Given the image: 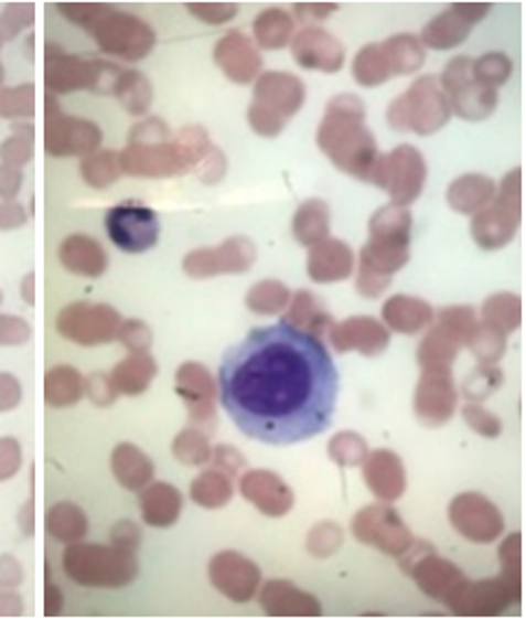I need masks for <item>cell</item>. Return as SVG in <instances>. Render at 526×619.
Returning a JSON list of instances; mask_svg holds the SVG:
<instances>
[{
	"mask_svg": "<svg viewBox=\"0 0 526 619\" xmlns=\"http://www.w3.org/2000/svg\"><path fill=\"white\" fill-rule=\"evenodd\" d=\"M362 477L371 494L382 503L399 501L408 485L404 459L388 448H379L366 455L362 463Z\"/></svg>",
	"mask_w": 526,
	"mask_h": 619,
	"instance_id": "17",
	"label": "cell"
},
{
	"mask_svg": "<svg viewBox=\"0 0 526 619\" xmlns=\"http://www.w3.org/2000/svg\"><path fill=\"white\" fill-rule=\"evenodd\" d=\"M110 242L124 253H146L159 244V213L141 203H121L108 209L104 217Z\"/></svg>",
	"mask_w": 526,
	"mask_h": 619,
	"instance_id": "11",
	"label": "cell"
},
{
	"mask_svg": "<svg viewBox=\"0 0 526 619\" xmlns=\"http://www.w3.org/2000/svg\"><path fill=\"white\" fill-rule=\"evenodd\" d=\"M64 264L77 273L99 275L106 266V257L101 255L99 246L86 237H73L64 248Z\"/></svg>",
	"mask_w": 526,
	"mask_h": 619,
	"instance_id": "42",
	"label": "cell"
},
{
	"mask_svg": "<svg viewBox=\"0 0 526 619\" xmlns=\"http://www.w3.org/2000/svg\"><path fill=\"white\" fill-rule=\"evenodd\" d=\"M180 510V497L165 483H159L143 499V512L150 525H172Z\"/></svg>",
	"mask_w": 526,
	"mask_h": 619,
	"instance_id": "41",
	"label": "cell"
},
{
	"mask_svg": "<svg viewBox=\"0 0 526 619\" xmlns=\"http://www.w3.org/2000/svg\"><path fill=\"white\" fill-rule=\"evenodd\" d=\"M452 117L448 97L443 95L439 79L423 75L410 84V88L390 102L386 110V124L395 132H412L417 137H430L448 126Z\"/></svg>",
	"mask_w": 526,
	"mask_h": 619,
	"instance_id": "3",
	"label": "cell"
},
{
	"mask_svg": "<svg viewBox=\"0 0 526 619\" xmlns=\"http://www.w3.org/2000/svg\"><path fill=\"white\" fill-rule=\"evenodd\" d=\"M108 310L110 308H97V310H88L82 306L73 308L64 319V332L73 334L77 341L84 343L104 341L110 337V323L115 321V317Z\"/></svg>",
	"mask_w": 526,
	"mask_h": 619,
	"instance_id": "32",
	"label": "cell"
},
{
	"mask_svg": "<svg viewBox=\"0 0 526 619\" xmlns=\"http://www.w3.org/2000/svg\"><path fill=\"white\" fill-rule=\"evenodd\" d=\"M426 179L428 166L423 154L415 146L404 143L393 152L379 154L375 159L368 183L384 190L390 199V205L408 209V205H412L421 196Z\"/></svg>",
	"mask_w": 526,
	"mask_h": 619,
	"instance_id": "6",
	"label": "cell"
},
{
	"mask_svg": "<svg viewBox=\"0 0 526 619\" xmlns=\"http://www.w3.org/2000/svg\"><path fill=\"white\" fill-rule=\"evenodd\" d=\"M330 343L334 352H357L366 359L382 356L390 345L388 328L373 317H350L330 328Z\"/></svg>",
	"mask_w": 526,
	"mask_h": 619,
	"instance_id": "16",
	"label": "cell"
},
{
	"mask_svg": "<svg viewBox=\"0 0 526 619\" xmlns=\"http://www.w3.org/2000/svg\"><path fill=\"white\" fill-rule=\"evenodd\" d=\"M448 516L452 527L476 545L496 543L505 532L503 512L481 492H463L450 501Z\"/></svg>",
	"mask_w": 526,
	"mask_h": 619,
	"instance_id": "12",
	"label": "cell"
},
{
	"mask_svg": "<svg viewBox=\"0 0 526 619\" xmlns=\"http://www.w3.org/2000/svg\"><path fill=\"white\" fill-rule=\"evenodd\" d=\"M117 474L128 488H139L150 477V463L132 448V446H119L117 448Z\"/></svg>",
	"mask_w": 526,
	"mask_h": 619,
	"instance_id": "44",
	"label": "cell"
},
{
	"mask_svg": "<svg viewBox=\"0 0 526 619\" xmlns=\"http://www.w3.org/2000/svg\"><path fill=\"white\" fill-rule=\"evenodd\" d=\"M474 60L468 55L452 57L439 77V86L448 97L452 115L463 121H483L498 106V90L483 86L472 75Z\"/></svg>",
	"mask_w": 526,
	"mask_h": 619,
	"instance_id": "7",
	"label": "cell"
},
{
	"mask_svg": "<svg viewBox=\"0 0 526 619\" xmlns=\"http://www.w3.org/2000/svg\"><path fill=\"white\" fill-rule=\"evenodd\" d=\"M51 525H53L55 534H57L62 541L79 538V536L84 534V530H86L82 512L75 510V508H68V505H62V508H57V510L51 514Z\"/></svg>",
	"mask_w": 526,
	"mask_h": 619,
	"instance_id": "48",
	"label": "cell"
},
{
	"mask_svg": "<svg viewBox=\"0 0 526 619\" xmlns=\"http://www.w3.org/2000/svg\"><path fill=\"white\" fill-rule=\"evenodd\" d=\"M459 405V392L452 372L421 370L415 389V415L423 426L439 428L452 419Z\"/></svg>",
	"mask_w": 526,
	"mask_h": 619,
	"instance_id": "14",
	"label": "cell"
},
{
	"mask_svg": "<svg viewBox=\"0 0 526 619\" xmlns=\"http://www.w3.org/2000/svg\"><path fill=\"white\" fill-rule=\"evenodd\" d=\"M255 262V248L246 237H237L233 242H228L226 246H222L219 250L213 253V257H200V255H191L189 268L195 275H211V273H241L246 268H250V264Z\"/></svg>",
	"mask_w": 526,
	"mask_h": 619,
	"instance_id": "26",
	"label": "cell"
},
{
	"mask_svg": "<svg viewBox=\"0 0 526 619\" xmlns=\"http://www.w3.org/2000/svg\"><path fill=\"white\" fill-rule=\"evenodd\" d=\"M514 73V60L503 53V51H490L485 55H481L479 60H474L472 64V75L479 84L496 88L503 86L505 82H509Z\"/></svg>",
	"mask_w": 526,
	"mask_h": 619,
	"instance_id": "40",
	"label": "cell"
},
{
	"mask_svg": "<svg viewBox=\"0 0 526 619\" xmlns=\"http://www.w3.org/2000/svg\"><path fill=\"white\" fill-rule=\"evenodd\" d=\"M193 497L204 508L224 505L230 499V485L222 477H202L193 488Z\"/></svg>",
	"mask_w": 526,
	"mask_h": 619,
	"instance_id": "47",
	"label": "cell"
},
{
	"mask_svg": "<svg viewBox=\"0 0 526 619\" xmlns=\"http://www.w3.org/2000/svg\"><path fill=\"white\" fill-rule=\"evenodd\" d=\"M450 11L457 18H461L465 24L474 26L476 22H481L492 11V2H454L450 7Z\"/></svg>",
	"mask_w": 526,
	"mask_h": 619,
	"instance_id": "51",
	"label": "cell"
},
{
	"mask_svg": "<svg viewBox=\"0 0 526 619\" xmlns=\"http://www.w3.org/2000/svg\"><path fill=\"white\" fill-rule=\"evenodd\" d=\"M351 73H353V79L362 88L382 86L390 77V71H388L386 57L382 53V46L379 44H364L351 62Z\"/></svg>",
	"mask_w": 526,
	"mask_h": 619,
	"instance_id": "35",
	"label": "cell"
},
{
	"mask_svg": "<svg viewBox=\"0 0 526 619\" xmlns=\"http://www.w3.org/2000/svg\"><path fill=\"white\" fill-rule=\"evenodd\" d=\"M150 374H152V367L141 365V363H135V365L124 367V381L130 383V392H137V389H139V381L148 383Z\"/></svg>",
	"mask_w": 526,
	"mask_h": 619,
	"instance_id": "53",
	"label": "cell"
},
{
	"mask_svg": "<svg viewBox=\"0 0 526 619\" xmlns=\"http://www.w3.org/2000/svg\"><path fill=\"white\" fill-rule=\"evenodd\" d=\"M498 561H501V576L523 585V536L518 532L509 534L501 543Z\"/></svg>",
	"mask_w": 526,
	"mask_h": 619,
	"instance_id": "45",
	"label": "cell"
},
{
	"mask_svg": "<svg viewBox=\"0 0 526 619\" xmlns=\"http://www.w3.org/2000/svg\"><path fill=\"white\" fill-rule=\"evenodd\" d=\"M66 569L86 585H124L137 574V563L124 554L104 547H75L66 554Z\"/></svg>",
	"mask_w": 526,
	"mask_h": 619,
	"instance_id": "13",
	"label": "cell"
},
{
	"mask_svg": "<svg viewBox=\"0 0 526 619\" xmlns=\"http://www.w3.org/2000/svg\"><path fill=\"white\" fill-rule=\"evenodd\" d=\"M290 49L294 62L301 68L328 75L339 73L347 60L345 44L323 26H303L299 33H294Z\"/></svg>",
	"mask_w": 526,
	"mask_h": 619,
	"instance_id": "15",
	"label": "cell"
},
{
	"mask_svg": "<svg viewBox=\"0 0 526 619\" xmlns=\"http://www.w3.org/2000/svg\"><path fill=\"white\" fill-rule=\"evenodd\" d=\"M305 95H308V90H305L303 79L288 71L264 73L255 88L257 104L279 113L288 121L303 108Z\"/></svg>",
	"mask_w": 526,
	"mask_h": 619,
	"instance_id": "20",
	"label": "cell"
},
{
	"mask_svg": "<svg viewBox=\"0 0 526 619\" xmlns=\"http://www.w3.org/2000/svg\"><path fill=\"white\" fill-rule=\"evenodd\" d=\"M339 11V2H297L294 15L305 22V26H316V22L328 20Z\"/></svg>",
	"mask_w": 526,
	"mask_h": 619,
	"instance_id": "50",
	"label": "cell"
},
{
	"mask_svg": "<svg viewBox=\"0 0 526 619\" xmlns=\"http://www.w3.org/2000/svg\"><path fill=\"white\" fill-rule=\"evenodd\" d=\"M241 494L259 512L272 519L286 516L294 508V492L277 472L253 470L241 479Z\"/></svg>",
	"mask_w": 526,
	"mask_h": 619,
	"instance_id": "19",
	"label": "cell"
},
{
	"mask_svg": "<svg viewBox=\"0 0 526 619\" xmlns=\"http://www.w3.org/2000/svg\"><path fill=\"white\" fill-rule=\"evenodd\" d=\"M364 119L366 106L357 95L341 93L332 97L316 130V143L341 172L368 183L379 152Z\"/></svg>",
	"mask_w": 526,
	"mask_h": 619,
	"instance_id": "2",
	"label": "cell"
},
{
	"mask_svg": "<svg viewBox=\"0 0 526 619\" xmlns=\"http://www.w3.org/2000/svg\"><path fill=\"white\" fill-rule=\"evenodd\" d=\"M461 415H463L465 424H468L474 433H479L481 437L496 439V437H501V433H503V421H501V417L494 415L492 412H487L483 405L468 403V405L463 407Z\"/></svg>",
	"mask_w": 526,
	"mask_h": 619,
	"instance_id": "46",
	"label": "cell"
},
{
	"mask_svg": "<svg viewBox=\"0 0 526 619\" xmlns=\"http://www.w3.org/2000/svg\"><path fill=\"white\" fill-rule=\"evenodd\" d=\"M412 215L406 206H379L368 220V237L410 242Z\"/></svg>",
	"mask_w": 526,
	"mask_h": 619,
	"instance_id": "34",
	"label": "cell"
},
{
	"mask_svg": "<svg viewBox=\"0 0 526 619\" xmlns=\"http://www.w3.org/2000/svg\"><path fill=\"white\" fill-rule=\"evenodd\" d=\"M75 374L71 372H57V392L53 394L55 398H57V403H73L75 401V396H77V392H75Z\"/></svg>",
	"mask_w": 526,
	"mask_h": 619,
	"instance_id": "52",
	"label": "cell"
},
{
	"mask_svg": "<svg viewBox=\"0 0 526 619\" xmlns=\"http://www.w3.org/2000/svg\"><path fill=\"white\" fill-rule=\"evenodd\" d=\"M503 381H505V374H503V370L498 365H479L463 381L461 396L468 403L481 405V403L490 401L503 387Z\"/></svg>",
	"mask_w": 526,
	"mask_h": 619,
	"instance_id": "37",
	"label": "cell"
},
{
	"mask_svg": "<svg viewBox=\"0 0 526 619\" xmlns=\"http://www.w3.org/2000/svg\"><path fill=\"white\" fill-rule=\"evenodd\" d=\"M253 29L259 46L277 51L292 42L297 33V20L283 9H266L257 15Z\"/></svg>",
	"mask_w": 526,
	"mask_h": 619,
	"instance_id": "33",
	"label": "cell"
},
{
	"mask_svg": "<svg viewBox=\"0 0 526 619\" xmlns=\"http://www.w3.org/2000/svg\"><path fill=\"white\" fill-rule=\"evenodd\" d=\"M468 348L479 365H496L507 354V334L479 321L474 334L468 341Z\"/></svg>",
	"mask_w": 526,
	"mask_h": 619,
	"instance_id": "38",
	"label": "cell"
},
{
	"mask_svg": "<svg viewBox=\"0 0 526 619\" xmlns=\"http://www.w3.org/2000/svg\"><path fill=\"white\" fill-rule=\"evenodd\" d=\"M330 226H332V211L321 199H310L294 211L292 233L294 239L305 248H312L314 244L330 237Z\"/></svg>",
	"mask_w": 526,
	"mask_h": 619,
	"instance_id": "28",
	"label": "cell"
},
{
	"mask_svg": "<svg viewBox=\"0 0 526 619\" xmlns=\"http://www.w3.org/2000/svg\"><path fill=\"white\" fill-rule=\"evenodd\" d=\"M339 370L323 339L286 323L257 328L217 372L219 403L250 439L292 446L325 433L336 412Z\"/></svg>",
	"mask_w": 526,
	"mask_h": 619,
	"instance_id": "1",
	"label": "cell"
},
{
	"mask_svg": "<svg viewBox=\"0 0 526 619\" xmlns=\"http://www.w3.org/2000/svg\"><path fill=\"white\" fill-rule=\"evenodd\" d=\"M351 534L357 543L395 558H399L415 541L401 514L388 503H373L357 510L351 521Z\"/></svg>",
	"mask_w": 526,
	"mask_h": 619,
	"instance_id": "9",
	"label": "cell"
},
{
	"mask_svg": "<svg viewBox=\"0 0 526 619\" xmlns=\"http://www.w3.org/2000/svg\"><path fill=\"white\" fill-rule=\"evenodd\" d=\"M434 321V308L412 295H393L382 306V323L388 328V332L415 337L430 328Z\"/></svg>",
	"mask_w": 526,
	"mask_h": 619,
	"instance_id": "23",
	"label": "cell"
},
{
	"mask_svg": "<svg viewBox=\"0 0 526 619\" xmlns=\"http://www.w3.org/2000/svg\"><path fill=\"white\" fill-rule=\"evenodd\" d=\"M399 567L428 598L443 605L465 580V574L454 563L446 561L430 543L423 541H412V545L399 556Z\"/></svg>",
	"mask_w": 526,
	"mask_h": 619,
	"instance_id": "8",
	"label": "cell"
},
{
	"mask_svg": "<svg viewBox=\"0 0 526 619\" xmlns=\"http://www.w3.org/2000/svg\"><path fill=\"white\" fill-rule=\"evenodd\" d=\"M115 536H117L119 543H124V545H128V547H135V545H137V538H139V536H137V530H135L132 525H124L121 530H117Z\"/></svg>",
	"mask_w": 526,
	"mask_h": 619,
	"instance_id": "55",
	"label": "cell"
},
{
	"mask_svg": "<svg viewBox=\"0 0 526 619\" xmlns=\"http://www.w3.org/2000/svg\"><path fill=\"white\" fill-rule=\"evenodd\" d=\"M328 455L341 468H357L368 455L366 439L355 430H341L328 444Z\"/></svg>",
	"mask_w": 526,
	"mask_h": 619,
	"instance_id": "39",
	"label": "cell"
},
{
	"mask_svg": "<svg viewBox=\"0 0 526 619\" xmlns=\"http://www.w3.org/2000/svg\"><path fill=\"white\" fill-rule=\"evenodd\" d=\"M496 188L498 185L492 177L463 174L450 183L446 201L452 211L461 215H474L492 203V199L496 196Z\"/></svg>",
	"mask_w": 526,
	"mask_h": 619,
	"instance_id": "25",
	"label": "cell"
},
{
	"mask_svg": "<svg viewBox=\"0 0 526 619\" xmlns=\"http://www.w3.org/2000/svg\"><path fill=\"white\" fill-rule=\"evenodd\" d=\"M281 323L308 332L316 339H323L334 325V317L328 312V308L319 297H314L310 290H299L292 292L290 303L281 317Z\"/></svg>",
	"mask_w": 526,
	"mask_h": 619,
	"instance_id": "24",
	"label": "cell"
},
{
	"mask_svg": "<svg viewBox=\"0 0 526 619\" xmlns=\"http://www.w3.org/2000/svg\"><path fill=\"white\" fill-rule=\"evenodd\" d=\"M290 297H292V292L283 281L266 279V281H259L250 288V292L246 297V303L255 314L275 317V314H281L288 308Z\"/></svg>",
	"mask_w": 526,
	"mask_h": 619,
	"instance_id": "36",
	"label": "cell"
},
{
	"mask_svg": "<svg viewBox=\"0 0 526 619\" xmlns=\"http://www.w3.org/2000/svg\"><path fill=\"white\" fill-rule=\"evenodd\" d=\"M343 541H345V532L339 523L321 521L310 530L305 538V547L314 558H330L343 547Z\"/></svg>",
	"mask_w": 526,
	"mask_h": 619,
	"instance_id": "43",
	"label": "cell"
},
{
	"mask_svg": "<svg viewBox=\"0 0 526 619\" xmlns=\"http://www.w3.org/2000/svg\"><path fill=\"white\" fill-rule=\"evenodd\" d=\"M520 583H512L505 576L492 580H463L448 598L446 607L461 618H494L520 602Z\"/></svg>",
	"mask_w": 526,
	"mask_h": 619,
	"instance_id": "10",
	"label": "cell"
},
{
	"mask_svg": "<svg viewBox=\"0 0 526 619\" xmlns=\"http://www.w3.org/2000/svg\"><path fill=\"white\" fill-rule=\"evenodd\" d=\"M379 46L390 75H412L426 62V49L415 33H395Z\"/></svg>",
	"mask_w": 526,
	"mask_h": 619,
	"instance_id": "29",
	"label": "cell"
},
{
	"mask_svg": "<svg viewBox=\"0 0 526 619\" xmlns=\"http://www.w3.org/2000/svg\"><path fill=\"white\" fill-rule=\"evenodd\" d=\"M523 220V170L505 174L492 203L472 215V237L483 250L505 248L518 233Z\"/></svg>",
	"mask_w": 526,
	"mask_h": 619,
	"instance_id": "5",
	"label": "cell"
},
{
	"mask_svg": "<svg viewBox=\"0 0 526 619\" xmlns=\"http://www.w3.org/2000/svg\"><path fill=\"white\" fill-rule=\"evenodd\" d=\"M180 446L186 448V450H184V452H186L184 459H193V461H202V459H204V452H202V444H200V441H193V444H191V441L184 437V439L180 441Z\"/></svg>",
	"mask_w": 526,
	"mask_h": 619,
	"instance_id": "54",
	"label": "cell"
},
{
	"mask_svg": "<svg viewBox=\"0 0 526 619\" xmlns=\"http://www.w3.org/2000/svg\"><path fill=\"white\" fill-rule=\"evenodd\" d=\"M472 33V26L465 24L461 18H457L450 9L434 15L423 29L419 42L423 49H434V51H450L463 44Z\"/></svg>",
	"mask_w": 526,
	"mask_h": 619,
	"instance_id": "30",
	"label": "cell"
},
{
	"mask_svg": "<svg viewBox=\"0 0 526 619\" xmlns=\"http://www.w3.org/2000/svg\"><path fill=\"white\" fill-rule=\"evenodd\" d=\"M479 325V317L470 306H448L434 312V321L417 345V363L421 370H446L459 359L463 345Z\"/></svg>",
	"mask_w": 526,
	"mask_h": 619,
	"instance_id": "4",
	"label": "cell"
},
{
	"mask_svg": "<svg viewBox=\"0 0 526 619\" xmlns=\"http://www.w3.org/2000/svg\"><path fill=\"white\" fill-rule=\"evenodd\" d=\"M248 117H250V126L261 137H279L288 126L286 117H281L279 113H275V110H270V108H266L257 102L250 106Z\"/></svg>",
	"mask_w": 526,
	"mask_h": 619,
	"instance_id": "49",
	"label": "cell"
},
{
	"mask_svg": "<svg viewBox=\"0 0 526 619\" xmlns=\"http://www.w3.org/2000/svg\"><path fill=\"white\" fill-rule=\"evenodd\" d=\"M261 609L272 618H321V602L290 580H270L259 591Z\"/></svg>",
	"mask_w": 526,
	"mask_h": 619,
	"instance_id": "21",
	"label": "cell"
},
{
	"mask_svg": "<svg viewBox=\"0 0 526 619\" xmlns=\"http://www.w3.org/2000/svg\"><path fill=\"white\" fill-rule=\"evenodd\" d=\"M355 255L339 237H325L308 253V275L316 284H339L353 275Z\"/></svg>",
	"mask_w": 526,
	"mask_h": 619,
	"instance_id": "22",
	"label": "cell"
},
{
	"mask_svg": "<svg viewBox=\"0 0 526 619\" xmlns=\"http://www.w3.org/2000/svg\"><path fill=\"white\" fill-rule=\"evenodd\" d=\"M219 62L226 68V73L239 84L250 82L264 64L259 51L241 33H233L219 44Z\"/></svg>",
	"mask_w": 526,
	"mask_h": 619,
	"instance_id": "27",
	"label": "cell"
},
{
	"mask_svg": "<svg viewBox=\"0 0 526 619\" xmlns=\"http://www.w3.org/2000/svg\"><path fill=\"white\" fill-rule=\"evenodd\" d=\"M215 587L235 602H248L261 587V572L248 558L226 552L219 554L211 567Z\"/></svg>",
	"mask_w": 526,
	"mask_h": 619,
	"instance_id": "18",
	"label": "cell"
},
{
	"mask_svg": "<svg viewBox=\"0 0 526 619\" xmlns=\"http://www.w3.org/2000/svg\"><path fill=\"white\" fill-rule=\"evenodd\" d=\"M481 323L503 332L512 334L523 323V299L516 292H496L485 299L481 308Z\"/></svg>",
	"mask_w": 526,
	"mask_h": 619,
	"instance_id": "31",
	"label": "cell"
}]
</instances>
